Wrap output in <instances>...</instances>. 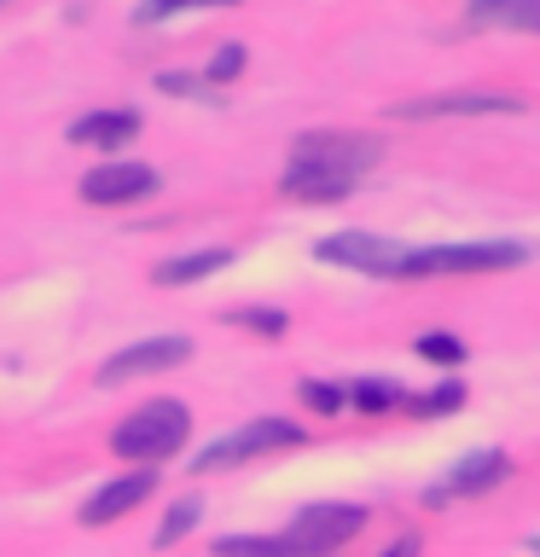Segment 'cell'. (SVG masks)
<instances>
[{
	"mask_svg": "<svg viewBox=\"0 0 540 557\" xmlns=\"http://www.w3.org/2000/svg\"><path fill=\"white\" fill-rule=\"evenodd\" d=\"M285 447H303V424H291V418H250L244 430L209 442L192 459V470H233V465H250L261 453H285Z\"/></svg>",
	"mask_w": 540,
	"mask_h": 557,
	"instance_id": "5b68a950",
	"label": "cell"
},
{
	"mask_svg": "<svg viewBox=\"0 0 540 557\" xmlns=\"http://www.w3.org/2000/svg\"><path fill=\"white\" fill-rule=\"evenodd\" d=\"M413 552H418V540H395V546L383 552V557H413Z\"/></svg>",
	"mask_w": 540,
	"mask_h": 557,
	"instance_id": "cb8c5ba5",
	"label": "cell"
},
{
	"mask_svg": "<svg viewBox=\"0 0 540 557\" xmlns=\"http://www.w3.org/2000/svg\"><path fill=\"white\" fill-rule=\"evenodd\" d=\"M186 435H192L186 400H151V407L128 412L111 430V453H116V459H134V465H151L157 470L163 459H174V453L186 447Z\"/></svg>",
	"mask_w": 540,
	"mask_h": 557,
	"instance_id": "7a4b0ae2",
	"label": "cell"
},
{
	"mask_svg": "<svg viewBox=\"0 0 540 557\" xmlns=\"http://www.w3.org/2000/svg\"><path fill=\"white\" fill-rule=\"evenodd\" d=\"M192 360V343L186 337H146L134 348H122L99 366V383L111 389V383H128V377H146V372H169V366H186Z\"/></svg>",
	"mask_w": 540,
	"mask_h": 557,
	"instance_id": "ba28073f",
	"label": "cell"
},
{
	"mask_svg": "<svg viewBox=\"0 0 540 557\" xmlns=\"http://www.w3.org/2000/svg\"><path fill=\"white\" fill-rule=\"evenodd\" d=\"M459 400H465V383L447 377L442 389H430V395H418V400H401V407H413V418H435V412H453Z\"/></svg>",
	"mask_w": 540,
	"mask_h": 557,
	"instance_id": "e0dca14e",
	"label": "cell"
},
{
	"mask_svg": "<svg viewBox=\"0 0 540 557\" xmlns=\"http://www.w3.org/2000/svg\"><path fill=\"white\" fill-rule=\"evenodd\" d=\"M512 116L523 111V99L517 94H430V99H407V104H395V116H407V122H425V116Z\"/></svg>",
	"mask_w": 540,
	"mask_h": 557,
	"instance_id": "9c48e42d",
	"label": "cell"
},
{
	"mask_svg": "<svg viewBox=\"0 0 540 557\" xmlns=\"http://www.w3.org/2000/svg\"><path fill=\"white\" fill-rule=\"evenodd\" d=\"M226 320L244 325V331H256V337H285V325H291L279 308H233Z\"/></svg>",
	"mask_w": 540,
	"mask_h": 557,
	"instance_id": "ac0fdd59",
	"label": "cell"
},
{
	"mask_svg": "<svg viewBox=\"0 0 540 557\" xmlns=\"http://www.w3.org/2000/svg\"><path fill=\"white\" fill-rule=\"evenodd\" d=\"M303 400L314 412H338L343 407V389H331V383H303Z\"/></svg>",
	"mask_w": 540,
	"mask_h": 557,
	"instance_id": "7402d4cb",
	"label": "cell"
},
{
	"mask_svg": "<svg viewBox=\"0 0 540 557\" xmlns=\"http://www.w3.org/2000/svg\"><path fill=\"white\" fill-rule=\"evenodd\" d=\"M383 163V139L372 134H296L285 163V198L296 203H343L360 186V174Z\"/></svg>",
	"mask_w": 540,
	"mask_h": 557,
	"instance_id": "6da1fadb",
	"label": "cell"
},
{
	"mask_svg": "<svg viewBox=\"0 0 540 557\" xmlns=\"http://www.w3.org/2000/svg\"><path fill=\"white\" fill-rule=\"evenodd\" d=\"M401 400H407V395H401L395 383H360V389H355L360 412H390V407H401Z\"/></svg>",
	"mask_w": 540,
	"mask_h": 557,
	"instance_id": "d6986e66",
	"label": "cell"
},
{
	"mask_svg": "<svg viewBox=\"0 0 540 557\" xmlns=\"http://www.w3.org/2000/svg\"><path fill=\"white\" fill-rule=\"evenodd\" d=\"M198 511H204L198 499H174V505H169V517L157 522V546H174V540H186L192 529H198Z\"/></svg>",
	"mask_w": 540,
	"mask_h": 557,
	"instance_id": "2e32d148",
	"label": "cell"
},
{
	"mask_svg": "<svg viewBox=\"0 0 540 557\" xmlns=\"http://www.w3.org/2000/svg\"><path fill=\"white\" fill-rule=\"evenodd\" d=\"M470 24H477V29L540 35V0H470Z\"/></svg>",
	"mask_w": 540,
	"mask_h": 557,
	"instance_id": "4fadbf2b",
	"label": "cell"
},
{
	"mask_svg": "<svg viewBox=\"0 0 540 557\" xmlns=\"http://www.w3.org/2000/svg\"><path fill=\"white\" fill-rule=\"evenodd\" d=\"M198 7H238V0H139L134 24L151 29V24H163V17H174V12H198Z\"/></svg>",
	"mask_w": 540,
	"mask_h": 557,
	"instance_id": "9a60e30c",
	"label": "cell"
},
{
	"mask_svg": "<svg viewBox=\"0 0 540 557\" xmlns=\"http://www.w3.org/2000/svg\"><path fill=\"white\" fill-rule=\"evenodd\" d=\"M157 87H169V94H181V99H204V82L198 76H174V70L157 76Z\"/></svg>",
	"mask_w": 540,
	"mask_h": 557,
	"instance_id": "603a6c76",
	"label": "cell"
},
{
	"mask_svg": "<svg viewBox=\"0 0 540 557\" xmlns=\"http://www.w3.org/2000/svg\"><path fill=\"white\" fill-rule=\"evenodd\" d=\"M146 191H157V169L146 163H99L82 174V203H94V209L139 203Z\"/></svg>",
	"mask_w": 540,
	"mask_h": 557,
	"instance_id": "52a82bcc",
	"label": "cell"
},
{
	"mask_svg": "<svg viewBox=\"0 0 540 557\" xmlns=\"http://www.w3.org/2000/svg\"><path fill=\"white\" fill-rule=\"evenodd\" d=\"M157 494V470H134V476H116V482H105L94 499L82 505V522L87 529H105V522H116V517H128L134 505H146Z\"/></svg>",
	"mask_w": 540,
	"mask_h": 557,
	"instance_id": "30bf717a",
	"label": "cell"
},
{
	"mask_svg": "<svg viewBox=\"0 0 540 557\" xmlns=\"http://www.w3.org/2000/svg\"><path fill=\"white\" fill-rule=\"evenodd\" d=\"M401 256L407 244L383 238V233H338L320 244V261H338V268H355L366 278H395L401 273Z\"/></svg>",
	"mask_w": 540,
	"mask_h": 557,
	"instance_id": "8992f818",
	"label": "cell"
},
{
	"mask_svg": "<svg viewBox=\"0 0 540 557\" xmlns=\"http://www.w3.org/2000/svg\"><path fill=\"white\" fill-rule=\"evenodd\" d=\"M535 552H540V546H535Z\"/></svg>",
	"mask_w": 540,
	"mask_h": 557,
	"instance_id": "d4e9b609",
	"label": "cell"
},
{
	"mask_svg": "<svg viewBox=\"0 0 540 557\" xmlns=\"http://www.w3.org/2000/svg\"><path fill=\"white\" fill-rule=\"evenodd\" d=\"M418 355L435 360V366H459L465 360V343L459 337H418Z\"/></svg>",
	"mask_w": 540,
	"mask_h": 557,
	"instance_id": "44dd1931",
	"label": "cell"
},
{
	"mask_svg": "<svg viewBox=\"0 0 540 557\" xmlns=\"http://www.w3.org/2000/svg\"><path fill=\"white\" fill-rule=\"evenodd\" d=\"M360 529H366L360 505H308V511H296L291 529L273 534V540H279L285 557H331V552H343Z\"/></svg>",
	"mask_w": 540,
	"mask_h": 557,
	"instance_id": "3957f363",
	"label": "cell"
},
{
	"mask_svg": "<svg viewBox=\"0 0 540 557\" xmlns=\"http://www.w3.org/2000/svg\"><path fill=\"white\" fill-rule=\"evenodd\" d=\"M505 470H512V459H505V453H494V447H488V453H470V459L447 476L442 494H482V487H494V482L505 476Z\"/></svg>",
	"mask_w": 540,
	"mask_h": 557,
	"instance_id": "5bb4252c",
	"label": "cell"
},
{
	"mask_svg": "<svg viewBox=\"0 0 540 557\" xmlns=\"http://www.w3.org/2000/svg\"><path fill=\"white\" fill-rule=\"evenodd\" d=\"M139 139V111H87L70 122V146H94V151H116Z\"/></svg>",
	"mask_w": 540,
	"mask_h": 557,
	"instance_id": "8fae6325",
	"label": "cell"
},
{
	"mask_svg": "<svg viewBox=\"0 0 540 557\" xmlns=\"http://www.w3.org/2000/svg\"><path fill=\"white\" fill-rule=\"evenodd\" d=\"M238 70H244V47H238V41H226V47L216 52V59H209V70H204V82H233Z\"/></svg>",
	"mask_w": 540,
	"mask_h": 557,
	"instance_id": "ffe728a7",
	"label": "cell"
},
{
	"mask_svg": "<svg viewBox=\"0 0 540 557\" xmlns=\"http://www.w3.org/2000/svg\"><path fill=\"white\" fill-rule=\"evenodd\" d=\"M226 261H233V250H186V256H169V261H157V285L163 290H181V285H198V278H209V273H221Z\"/></svg>",
	"mask_w": 540,
	"mask_h": 557,
	"instance_id": "7c38bea8",
	"label": "cell"
},
{
	"mask_svg": "<svg viewBox=\"0 0 540 557\" xmlns=\"http://www.w3.org/2000/svg\"><path fill=\"white\" fill-rule=\"evenodd\" d=\"M517 244H430V250H407L395 278H442V273H500L517 268Z\"/></svg>",
	"mask_w": 540,
	"mask_h": 557,
	"instance_id": "277c9868",
	"label": "cell"
}]
</instances>
